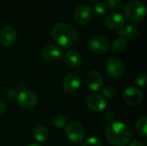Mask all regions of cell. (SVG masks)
<instances>
[{"label": "cell", "instance_id": "obj_33", "mask_svg": "<svg viewBox=\"0 0 147 146\" xmlns=\"http://www.w3.org/2000/svg\"><path fill=\"white\" fill-rule=\"evenodd\" d=\"M98 1H99V0H98Z\"/></svg>", "mask_w": 147, "mask_h": 146}, {"label": "cell", "instance_id": "obj_18", "mask_svg": "<svg viewBox=\"0 0 147 146\" xmlns=\"http://www.w3.org/2000/svg\"><path fill=\"white\" fill-rule=\"evenodd\" d=\"M34 137L40 143L45 142L48 139V131L43 126H37L34 130Z\"/></svg>", "mask_w": 147, "mask_h": 146}, {"label": "cell", "instance_id": "obj_8", "mask_svg": "<svg viewBox=\"0 0 147 146\" xmlns=\"http://www.w3.org/2000/svg\"><path fill=\"white\" fill-rule=\"evenodd\" d=\"M122 99L127 105L131 107H137L142 103L143 93L137 88L128 87L124 90L122 94Z\"/></svg>", "mask_w": 147, "mask_h": 146}, {"label": "cell", "instance_id": "obj_3", "mask_svg": "<svg viewBox=\"0 0 147 146\" xmlns=\"http://www.w3.org/2000/svg\"><path fill=\"white\" fill-rule=\"evenodd\" d=\"M124 12L126 17L129 21L134 22H140L146 15V6L141 1L134 0L127 4Z\"/></svg>", "mask_w": 147, "mask_h": 146}, {"label": "cell", "instance_id": "obj_21", "mask_svg": "<svg viewBox=\"0 0 147 146\" xmlns=\"http://www.w3.org/2000/svg\"><path fill=\"white\" fill-rule=\"evenodd\" d=\"M53 125L56 128H64L67 125V118L64 114H57L53 118Z\"/></svg>", "mask_w": 147, "mask_h": 146}, {"label": "cell", "instance_id": "obj_6", "mask_svg": "<svg viewBox=\"0 0 147 146\" xmlns=\"http://www.w3.org/2000/svg\"><path fill=\"white\" fill-rule=\"evenodd\" d=\"M107 74L112 78H119L125 72V65L119 58H110L105 65Z\"/></svg>", "mask_w": 147, "mask_h": 146}, {"label": "cell", "instance_id": "obj_17", "mask_svg": "<svg viewBox=\"0 0 147 146\" xmlns=\"http://www.w3.org/2000/svg\"><path fill=\"white\" fill-rule=\"evenodd\" d=\"M139 27L135 23H129L118 30L117 34L125 39H134L138 35Z\"/></svg>", "mask_w": 147, "mask_h": 146}, {"label": "cell", "instance_id": "obj_16", "mask_svg": "<svg viewBox=\"0 0 147 146\" xmlns=\"http://www.w3.org/2000/svg\"><path fill=\"white\" fill-rule=\"evenodd\" d=\"M65 60L67 65L73 69H78L82 65V56L80 52L74 49H70L65 55Z\"/></svg>", "mask_w": 147, "mask_h": 146}, {"label": "cell", "instance_id": "obj_1", "mask_svg": "<svg viewBox=\"0 0 147 146\" xmlns=\"http://www.w3.org/2000/svg\"><path fill=\"white\" fill-rule=\"evenodd\" d=\"M51 35L53 40L62 48H71L72 47L78 40V29L65 22L56 23L51 31Z\"/></svg>", "mask_w": 147, "mask_h": 146}, {"label": "cell", "instance_id": "obj_27", "mask_svg": "<svg viewBox=\"0 0 147 146\" xmlns=\"http://www.w3.org/2000/svg\"><path fill=\"white\" fill-rule=\"evenodd\" d=\"M115 119V114L113 111H108L104 114V120L109 123H112Z\"/></svg>", "mask_w": 147, "mask_h": 146}, {"label": "cell", "instance_id": "obj_25", "mask_svg": "<svg viewBox=\"0 0 147 146\" xmlns=\"http://www.w3.org/2000/svg\"><path fill=\"white\" fill-rule=\"evenodd\" d=\"M82 146H102V143L101 141L96 138V137H91L87 139Z\"/></svg>", "mask_w": 147, "mask_h": 146}, {"label": "cell", "instance_id": "obj_9", "mask_svg": "<svg viewBox=\"0 0 147 146\" xmlns=\"http://www.w3.org/2000/svg\"><path fill=\"white\" fill-rule=\"evenodd\" d=\"M85 102L88 108L96 113L103 111L107 107V102L105 98L97 93H92L89 95Z\"/></svg>", "mask_w": 147, "mask_h": 146}, {"label": "cell", "instance_id": "obj_12", "mask_svg": "<svg viewBox=\"0 0 147 146\" xmlns=\"http://www.w3.org/2000/svg\"><path fill=\"white\" fill-rule=\"evenodd\" d=\"M105 26L111 30H119L125 24L124 16L118 12H112L109 14L104 21Z\"/></svg>", "mask_w": 147, "mask_h": 146}, {"label": "cell", "instance_id": "obj_31", "mask_svg": "<svg viewBox=\"0 0 147 146\" xmlns=\"http://www.w3.org/2000/svg\"><path fill=\"white\" fill-rule=\"evenodd\" d=\"M17 89L19 90V92H20V91H22V90H25V89H26V86H25V84H24V83H20V84H18V86H17Z\"/></svg>", "mask_w": 147, "mask_h": 146}, {"label": "cell", "instance_id": "obj_7", "mask_svg": "<svg viewBox=\"0 0 147 146\" xmlns=\"http://www.w3.org/2000/svg\"><path fill=\"white\" fill-rule=\"evenodd\" d=\"M16 101H17L18 105L22 108L28 110V109L34 108L37 105L38 97L34 92L25 89V90L20 91L17 94Z\"/></svg>", "mask_w": 147, "mask_h": 146}, {"label": "cell", "instance_id": "obj_4", "mask_svg": "<svg viewBox=\"0 0 147 146\" xmlns=\"http://www.w3.org/2000/svg\"><path fill=\"white\" fill-rule=\"evenodd\" d=\"M65 134L66 137L71 142L75 144H79L84 141L85 132L83 126L78 121H71L67 123L65 126Z\"/></svg>", "mask_w": 147, "mask_h": 146}, {"label": "cell", "instance_id": "obj_13", "mask_svg": "<svg viewBox=\"0 0 147 146\" xmlns=\"http://www.w3.org/2000/svg\"><path fill=\"white\" fill-rule=\"evenodd\" d=\"M103 83L102 75L97 71H90L86 76V83L93 91L100 90L103 86Z\"/></svg>", "mask_w": 147, "mask_h": 146}, {"label": "cell", "instance_id": "obj_30", "mask_svg": "<svg viewBox=\"0 0 147 146\" xmlns=\"http://www.w3.org/2000/svg\"><path fill=\"white\" fill-rule=\"evenodd\" d=\"M129 146H146L142 142H140V141H139V140H134V141H133Z\"/></svg>", "mask_w": 147, "mask_h": 146}, {"label": "cell", "instance_id": "obj_22", "mask_svg": "<svg viewBox=\"0 0 147 146\" xmlns=\"http://www.w3.org/2000/svg\"><path fill=\"white\" fill-rule=\"evenodd\" d=\"M93 9L97 15H104L108 11V5L103 2H96L93 5Z\"/></svg>", "mask_w": 147, "mask_h": 146}, {"label": "cell", "instance_id": "obj_19", "mask_svg": "<svg viewBox=\"0 0 147 146\" xmlns=\"http://www.w3.org/2000/svg\"><path fill=\"white\" fill-rule=\"evenodd\" d=\"M127 47V40L123 37L116 38L112 44V50L115 52H121Z\"/></svg>", "mask_w": 147, "mask_h": 146}, {"label": "cell", "instance_id": "obj_5", "mask_svg": "<svg viewBox=\"0 0 147 146\" xmlns=\"http://www.w3.org/2000/svg\"><path fill=\"white\" fill-rule=\"evenodd\" d=\"M88 47L90 51L95 54H104L109 51L110 44L109 40L105 37L101 35H96L89 40Z\"/></svg>", "mask_w": 147, "mask_h": 146}, {"label": "cell", "instance_id": "obj_15", "mask_svg": "<svg viewBox=\"0 0 147 146\" xmlns=\"http://www.w3.org/2000/svg\"><path fill=\"white\" fill-rule=\"evenodd\" d=\"M62 57V51L54 45H47L41 50V58L47 62H53Z\"/></svg>", "mask_w": 147, "mask_h": 146}, {"label": "cell", "instance_id": "obj_26", "mask_svg": "<svg viewBox=\"0 0 147 146\" xmlns=\"http://www.w3.org/2000/svg\"><path fill=\"white\" fill-rule=\"evenodd\" d=\"M147 77L146 74H139L135 77V84L139 87H144L146 84Z\"/></svg>", "mask_w": 147, "mask_h": 146}, {"label": "cell", "instance_id": "obj_11", "mask_svg": "<svg viewBox=\"0 0 147 146\" xmlns=\"http://www.w3.org/2000/svg\"><path fill=\"white\" fill-rule=\"evenodd\" d=\"M81 84V79L76 73H70L66 75L62 82L63 90L66 93H74L78 90Z\"/></svg>", "mask_w": 147, "mask_h": 146}, {"label": "cell", "instance_id": "obj_10", "mask_svg": "<svg viewBox=\"0 0 147 146\" xmlns=\"http://www.w3.org/2000/svg\"><path fill=\"white\" fill-rule=\"evenodd\" d=\"M93 17V9L88 4L79 5L74 12V19L78 24L85 25L89 23Z\"/></svg>", "mask_w": 147, "mask_h": 146}, {"label": "cell", "instance_id": "obj_2", "mask_svg": "<svg viewBox=\"0 0 147 146\" xmlns=\"http://www.w3.org/2000/svg\"><path fill=\"white\" fill-rule=\"evenodd\" d=\"M104 136L112 145L125 146L130 142L133 133L127 125L122 122H112L107 126Z\"/></svg>", "mask_w": 147, "mask_h": 146}, {"label": "cell", "instance_id": "obj_14", "mask_svg": "<svg viewBox=\"0 0 147 146\" xmlns=\"http://www.w3.org/2000/svg\"><path fill=\"white\" fill-rule=\"evenodd\" d=\"M16 40V32L10 27L6 26L3 28L0 31V42L3 46L9 47L15 44Z\"/></svg>", "mask_w": 147, "mask_h": 146}, {"label": "cell", "instance_id": "obj_20", "mask_svg": "<svg viewBox=\"0 0 147 146\" xmlns=\"http://www.w3.org/2000/svg\"><path fill=\"white\" fill-rule=\"evenodd\" d=\"M146 126L147 118L145 115L140 116L135 123V128H136V131L138 132V133L140 134L141 136L146 137L147 135Z\"/></svg>", "mask_w": 147, "mask_h": 146}, {"label": "cell", "instance_id": "obj_23", "mask_svg": "<svg viewBox=\"0 0 147 146\" xmlns=\"http://www.w3.org/2000/svg\"><path fill=\"white\" fill-rule=\"evenodd\" d=\"M102 95H103V97H106V98H114L116 96V90L114 87L112 86H106L102 89Z\"/></svg>", "mask_w": 147, "mask_h": 146}, {"label": "cell", "instance_id": "obj_28", "mask_svg": "<svg viewBox=\"0 0 147 146\" xmlns=\"http://www.w3.org/2000/svg\"><path fill=\"white\" fill-rule=\"evenodd\" d=\"M6 96L9 100L10 101H14L16 99L17 97V92L15 89H9L6 93Z\"/></svg>", "mask_w": 147, "mask_h": 146}, {"label": "cell", "instance_id": "obj_29", "mask_svg": "<svg viewBox=\"0 0 147 146\" xmlns=\"http://www.w3.org/2000/svg\"><path fill=\"white\" fill-rule=\"evenodd\" d=\"M5 108H6V103L3 99L0 98V114H2L5 111Z\"/></svg>", "mask_w": 147, "mask_h": 146}, {"label": "cell", "instance_id": "obj_24", "mask_svg": "<svg viewBox=\"0 0 147 146\" xmlns=\"http://www.w3.org/2000/svg\"><path fill=\"white\" fill-rule=\"evenodd\" d=\"M124 3V0H107V5L113 10H118Z\"/></svg>", "mask_w": 147, "mask_h": 146}, {"label": "cell", "instance_id": "obj_32", "mask_svg": "<svg viewBox=\"0 0 147 146\" xmlns=\"http://www.w3.org/2000/svg\"><path fill=\"white\" fill-rule=\"evenodd\" d=\"M27 146H41L40 145H38V144H34V143H33V144H29V145H28Z\"/></svg>", "mask_w": 147, "mask_h": 146}]
</instances>
